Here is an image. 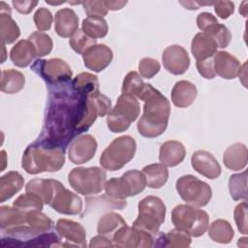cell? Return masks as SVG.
<instances>
[{"label": "cell", "mask_w": 248, "mask_h": 248, "mask_svg": "<svg viewBox=\"0 0 248 248\" xmlns=\"http://www.w3.org/2000/svg\"><path fill=\"white\" fill-rule=\"evenodd\" d=\"M61 85H56L53 90L49 91L46 122L38 140L65 149V146L77 135L74 126L80 93L73 88L68 90Z\"/></svg>", "instance_id": "cell-1"}, {"label": "cell", "mask_w": 248, "mask_h": 248, "mask_svg": "<svg viewBox=\"0 0 248 248\" xmlns=\"http://www.w3.org/2000/svg\"><path fill=\"white\" fill-rule=\"evenodd\" d=\"M143 101V113L140 118L137 129L144 138H156L167 129L170 115V101L151 84L145 86L139 97Z\"/></svg>", "instance_id": "cell-2"}, {"label": "cell", "mask_w": 248, "mask_h": 248, "mask_svg": "<svg viewBox=\"0 0 248 248\" xmlns=\"http://www.w3.org/2000/svg\"><path fill=\"white\" fill-rule=\"evenodd\" d=\"M64 164V148L51 146L38 140L27 146L21 160V167L29 174L58 171Z\"/></svg>", "instance_id": "cell-3"}, {"label": "cell", "mask_w": 248, "mask_h": 248, "mask_svg": "<svg viewBox=\"0 0 248 248\" xmlns=\"http://www.w3.org/2000/svg\"><path fill=\"white\" fill-rule=\"evenodd\" d=\"M111 109V101L100 91L80 94L77 117L75 121V132L77 135L87 131L97 117H104Z\"/></svg>", "instance_id": "cell-4"}, {"label": "cell", "mask_w": 248, "mask_h": 248, "mask_svg": "<svg viewBox=\"0 0 248 248\" xmlns=\"http://www.w3.org/2000/svg\"><path fill=\"white\" fill-rule=\"evenodd\" d=\"M171 222L176 229L194 237L202 236L207 230L209 217L202 210L190 204H178L171 211Z\"/></svg>", "instance_id": "cell-5"}, {"label": "cell", "mask_w": 248, "mask_h": 248, "mask_svg": "<svg viewBox=\"0 0 248 248\" xmlns=\"http://www.w3.org/2000/svg\"><path fill=\"white\" fill-rule=\"evenodd\" d=\"M136 150L135 139L130 136H121L114 139L103 151L100 164L107 170H118L134 158Z\"/></svg>", "instance_id": "cell-6"}, {"label": "cell", "mask_w": 248, "mask_h": 248, "mask_svg": "<svg viewBox=\"0 0 248 248\" xmlns=\"http://www.w3.org/2000/svg\"><path fill=\"white\" fill-rule=\"evenodd\" d=\"M139 215L133 223V227L143 230L153 235L158 234L161 225L166 217V205L156 196H147L138 205Z\"/></svg>", "instance_id": "cell-7"}, {"label": "cell", "mask_w": 248, "mask_h": 248, "mask_svg": "<svg viewBox=\"0 0 248 248\" xmlns=\"http://www.w3.org/2000/svg\"><path fill=\"white\" fill-rule=\"evenodd\" d=\"M140 111V103L137 98L130 94L122 93L118 97L116 105L108 113V128L112 133L126 131L131 123L139 117Z\"/></svg>", "instance_id": "cell-8"}, {"label": "cell", "mask_w": 248, "mask_h": 248, "mask_svg": "<svg viewBox=\"0 0 248 248\" xmlns=\"http://www.w3.org/2000/svg\"><path fill=\"white\" fill-rule=\"evenodd\" d=\"M68 182L79 194L96 195L105 189L107 173L99 167L75 168L68 174Z\"/></svg>", "instance_id": "cell-9"}, {"label": "cell", "mask_w": 248, "mask_h": 248, "mask_svg": "<svg viewBox=\"0 0 248 248\" xmlns=\"http://www.w3.org/2000/svg\"><path fill=\"white\" fill-rule=\"evenodd\" d=\"M145 187L146 181L143 173L138 170H132L120 177H112L107 181L105 191L108 197L123 201L141 193Z\"/></svg>", "instance_id": "cell-10"}, {"label": "cell", "mask_w": 248, "mask_h": 248, "mask_svg": "<svg viewBox=\"0 0 248 248\" xmlns=\"http://www.w3.org/2000/svg\"><path fill=\"white\" fill-rule=\"evenodd\" d=\"M175 188L180 198L188 204L205 206L211 200V187L192 174H186L176 180Z\"/></svg>", "instance_id": "cell-11"}, {"label": "cell", "mask_w": 248, "mask_h": 248, "mask_svg": "<svg viewBox=\"0 0 248 248\" xmlns=\"http://www.w3.org/2000/svg\"><path fill=\"white\" fill-rule=\"evenodd\" d=\"M31 70L52 86L68 83L73 76L71 67L60 58L38 59L31 66Z\"/></svg>", "instance_id": "cell-12"}, {"label": "cell", "mask_w": 248, "mask_h": 248, "mask_svg": "<svg viewBox=\"0 0 248 248\" xmlns=\"http://www.w3.org/2000/svg\"><path fill=\"white\" fill-rule=\"evenodd\" d=\"M155 238L150 232L125 225L113 233L111 240L116 247L146 248L155 246Z\"/></svg>", "instance_id": "cell-13"}, {"label": "cell", "mask_w": 248, "mask_h": 248, "mask_svg": "<svg viewBox=\"0 0 248 248\" xmlns=\"http://www.w3.org/2000/svg\"><path fill=\"white\" fill-rule=\"evenodd\" d=\"M48 205L58 213L65 215H77L82 210L81 199L65 188L58 180L55 182L53 194Z\"/></svg>", "instance_id": "cell-14"}, {"label": "cell", "mask_w": 248, "mask_h": 248, "mask_svg": "<svg viewBox=\"0 0 248 248\" xmlns=\"http://www.w3.org/2000/svg\"><path fill=\"white\" fill-rule=\"evenodd\" d=\"M97 146V141L92 135H81L72 140L68 151L69 160L75 165L87 163L94 157Z\"/></svg>", "instance_id": "cell-15"}, {"label": "cell", "mask_w": 248, "mask_h": 248, "mask_svg": "<svg viewBox=\"0 0 248 248\" xmlns=\"http://www.w3.org/2000/svg\"><path fill=\"white\" fill-rule=\"evenodd\" d=\"M165 69L175 76L184 74L190 66V57L187 50L178 45L167 46L162 54Z\"/></svg>", "instance_id": "cell-16"}, {"label": "cell", "mask_w": 248, "mask_h": 248, "mask_svg": "<svg viewBox=\"0 0 248 248\" xmlns=\"http://www.w3.org/2000/svg\"><path fill=\"white\" fill-rule=\"evenodd\" d=\"M56 232L66 241L63 247H86V232L81 224L62 218L56 222Z\"/></svg>", "instance_id": "cell-17"}, {"label": "cell", "mask_w": 248, "mask_h": 248, "mask_svg": "<svg viewBox=\"0 0 248 248\" xmlns=\"http://www.w3.org/2000/svg\"><path fill=\"white\" fill-rule=\"evenodd\" d=\"M112 50L104 44H96L82 54L84 66L96 73L106 69L112 61Z\"/></svg>", "instance_id": "cell-18"}, {"label": "cell", "mask_w": 248, "mask_h": 248, "mask_svg": "<svg viewBox=\"0 0 248 248\" xmlns=\"http://www.w3.org/2000/svg\"><path fill=\"white\" fill-rule=\"evenodd\" d=\"M191 164L197 172L208 179H216L222 171L221 166L215 157L205 150L194 152L191 157Z\"/></svg>", "instance_id": "cell-19"}, {"label": "cell", "mask_w": 248, "mask_h": 248, "mask_svg": "<svg viewBox=\"0 0 248 248\" xmlns=\"http://www.w3.org/2000/svg\"><path fill=\"white\" fill-rule=\"evenodd\" d=\"M215 74L225 79H233L238 76L241 64L238 59L228 51H218L213 56Z\"/></svg>", "instance_id": "cell-20"}, {"label": "cell", "mask_w": 248, "mask_h": 248, "mask_svg": "<svg viewBox=\"0 0 248 248\" xmlns=\"http://www.w3.org/2000/svg\"><path fill=\"white\" fill-rule=\"evenodd\" d=\"M55 32L62 38H71L78 30V16L74 10L63 8L54 16Z\"/></svg>", "instance_id": "cell-21"}, {"label": "cell", "mask_w": 248, "mask_h": 248, "mask_svg": "<svg viewBox=\"0 0 248 248\" xmlns=\"http://www.w3.org/2000/svg\"><path fill=\"white\" fill-rule=\"evenodd\" d=\"M217 44L205 32L195 35L191 42V51L197 61L212 58L217 52Z\"/></svg>", "instance_id": "cell-22"}, {"label": "cell", "mask_w": 248, "mask_h": 248, "mask_svg": "<svg viewBox=\"0 0 248 248\" xmlns=\"http://www.w3.org/2000/svg\"><path fill=\"white\" fill-rule=\"evenodd\" d=\"M186 156L185 146L178 140H168L160 146L159 160L166 167L179 165Z\"/></svg>", "instance_id": "cell-23"}, {"label": "cell", "mask_w": 248, "mask_h": 248, "mask_svg": "<svg viewBox=\"0 0 248 248\" xmlns=\"http://www.w3.org/2000/svg\"><path fill=\"white\" fill-rule=\"evenodd\" d=\"M197 87L189 80L177 81L171 90V101L177 108L190 107L196 100Z\"/></svg>", "instance_id": "cell-24"}, {"label": "cell", "mask_w": 248, "mask_h": 248, "mask_svg": "<svg viewBox=\"0 0 248 248\" xmlns=\"http://www.w3.org/2000/svg\"><path fill=\"white\" fill-rule=\"evenodd\" d=\"M248 162L247 147L242 142H235L230 145L223 155L225 167L231 170H240L244 169Z\"/></svg>", "instance_id": "cell-25"}, {"label": "cell", "mask_w": 248, "mask_h": 248, "mask_svg": "<svg viewBox=\"0 0 248 248\" xmlns=\"http://www.w3.org/2000/svg\"><path fill=\"white\" fill-rule=\"evenodd\" d=\"M10 58L14 65L19 68H25L37 58L35 48L32 43L27 40L18 41L10 51Z\"/></svg>", "instance_id": "cell-26"}, {"label": "cell", "mask_w": 248, "mask_h": 248, "mask_svg": "<svg viewBox=\"0 0 248 248\" xmlns=\"http://www.w3.org/2000/svg\"><path fill=\"white\" fill-rule=\"evenodd\" d=\"M27 212L16 206L2 205L0 207V227L1 231H8L17 227L25 226Z\"/></svg>", "instance_id": "cell-27"}, {"label": "cell", "mask_w": 248, "mask_h": 248, "mask_svg": "<svg viewBox=\"0 0 248 248\" xmlns=\"http://www.w3.org/2000/svg\"><path fill=\"white\" fill-rule=\"evenodd\" d=\"M24 184L23 176L15 170L8 171L0 177V202L11 199L19 192Z\"/></svg>", "instance_id": "cell-28"}, {"label": "cell", "mask_w": 248, "mask_h": 248, "mask_svg": "<svg viewBox=\"0 0 248 248\" xmlns=\"http://www.w3.org/2000/svg\"><path fill=\"white\" fill-rule=\"evenodd\" d=\"M25 84V77L19 71L6 69L1 73V91L6 94H16L21 91Z\"/></svg>", "instance_id": "cell-29"}, {"label": "cell", "mask_w": 248, "mask_h": 248, "mask_svg": "<svg viewBox=\"0 0 248 248\" xmlns=\"http://www.w3.org/2000/svg\"><path fill=\"white\" fill-rule=\"evenodd\" d=\"M155 240L157 241L156 246H163V247H188L190 246L192 239L191 235L188 234L186 232L181 231L179 229H173L170 231L168 233H160L156 236Z\"/></svg>", "instance_id": "cell-30"}, {"label": "cell", "mask_w": 248, "mask_h": 248, "mask_svg": "<svg viewBox=\"0 0 248 248\" xmlns=\"http://www.w3.org/2000/svg\"><path fill=\"white\" fill-rule=\"evenodd\" d=\"M141 172L145 177L146 186L152 189L161 188L166 184L169 178V170L162 163L145 166Z\"/></svg>", "instance_id": "cell-31"}, {"label": "cell", "mask_w": 248, "mask_h": 248, "mask_svg": "<svg viewBox=\"0 0 248 248\" xmlns=\"http://www.w3.org/2000/svg\"><path fill=\"white\" fill-rule=\"evenodd\" d=\"M125 225H127V223L120 214L108 212L100 218L97 226V232L99 234L110 238L117 230Z\"/></svg>", "instance_id": "cell-32"}, {"label": "cell", "mask_w": 248, "mask_h": 248, "mask_svg": "<svg viewBox=\"0 0 248 248\" xmlns=\"http://www.w3.org/2000/svg\"><path fill=\"white\" fill-rule=\"evenodd\" d=\"M208 235L215 242L227 244L232 240L234 232L232 225L228 221L217 219L209 226Z\"/></svg>", "instance_id": "cell-33"}, {"label": "cell", "mask_w": 248, "mask_h": 248, "mask_svg": "<svg viewBox=\"0 0 248 248\" xmlns=\"http://www.w3.org/2000/svg\"><path fill=\"white\" fill-rule=\"evenodd\" d=\"M81 30L91 38L99 39L107 36L108 25L104 17L87 16L82 20Z\"/></svg>", "instance_id": "cell-34"}, {"label": "cell", "mask_w": 248, "mask_h": 248, "mask_svg": "<svg viewBox=\"0 0 248 248\" xmlns=\"http://www.w3.org/2000/svg\"><path fill=\"white\" fill-rule=\"evenodd\" d=\"M0 32L2 43L7 45L13 44L20 36V29L11 14L0 13Z\"/></svg>", "instance_id": "cell-35"}, {"label": "cell", "mask_w": 248, "mask_h": 248, "mask_svg": "<svg viewBox=\"0 0 248 248\" xmlns=\"http://www.w3.org/2000/svg\"><path fill=\"white\" fill-rule=\"evenodd\" d=\"M72 88L80 94H87L99 91V80L97 76L84 72L78 74L72 80Z\"/></svg>", "instance_id": "cell-36"}, {"label": "cell", "mask_w": 248, "mask_h": 248, "mask_svg": "<svg viewBox=\"0 0 248 248\" xmlns=\"http://www.w3.org/2000/svg\"><path fill=\"white\" fill-rule=\"evenodd\" d=\"M26 223L32 229V231L39 234L51 231L53 227L52 220L41 210L28 211Z\"/></svg>", "instance_id": "cell-37"}, {"label": "cell", "mask_w": 248, "mask_h": 248, "mask_svg": "<svg viewBox=\"0 0 248 248\" xmlns=\"http://www.w3.org/2000/svg\"><path fill=\"white\" fill-rule=\"evenodd\" d=\"M229 191L233 201H246L247 199V170L234 173L229 179Z\"/></svg>", "instance_id": "cell-38"}, {"label": "cell", "mask_w": 248, "mask_h": 248, "mask_svg": "<svg viewBox=\"0 0 248 248\" xmlns=\"http://www.w3.org/2000/svg\"><path fill=\"white\" fill-rule=\"evenodd\" d=\"M28 40L32 43L35 48L37 58L46 56L49 54L50 51L52 50L53 43L50 36H48L46 33H44L41 31L33 32L28 37Z\"/></svg>", "instance_id": "cell-39"}, {"label": "cell", "mask_w": 248, "mask_h": 248, "mask_svg": "<svg viewBox=\"0 0 248 248\" xmlns=\"http://www.w3.org/2000/svg\"><path fill=\"white\" fill-rule=\"evenodd\" d=\"M144 86H145V83L143 82L141 77L137 72L132 71V72H129L124 78L121 91L122 93L130 94L134 97L139 98Z\"/></svg>", "instance_id": "cell-40"}, {"label": "cell", "mask_w": 248, "mask_h": 248, "mask_svg": "<svg viewBox=\"0 0 248 248\" xmlns=\"http://www.w3.org/2000/svg\"><path fill=\"white\" fill-rule=\"evenodd\" d=\"M204 32L215 41L219 48H225L231 43L232 34L224 24H221L219 22L215 23L208 27Z\"/></svg>", "instance_id": "cell-41"}, {"label": "cell", "mask_w": 248, "mask_h": 248, "mask_svg": "<svg viewBox=\"0 0 248 248\" xmlns=\"http://www.w3.org/2000/svg\"><path fill=\"white\" fill-rule=\"evenodd\" d=\"M44 204L43 200L38 195L30 192H25V194L20 195L13 203L14 206L25 211L42 210Z\"/></svg>", "instance_id": "cell-42"}, {"label": "cell", "mask_w": 248, "mask_h": 248, "mask_svg": "<svg viewBox=\"0 0 248 248\" xmlns=\"http://www.w3.org/2000/svg\"><path fill=\"white\" fill-rule=\"evenodd\" d=\"M96 39L89 37L81 29H78L69 40L72 49L79 54H83L89 47L96 45Z\"/></svg>", "instance_id": "cell-43"}, {"label": "cell", "mask_w": 248, "mask_h": 248, "mask_svg": "<svg viewBox=\"0 0 248 248\" xmlns=\"http://www.w3.org/2000/svg\"><path fill=\"white\" fill-rule=\"evenodd\" d=\"M161 69L160 63L151 57H144L139 62L140 75L144 78H152L156 76Z\"/></svg>", "instance_id": "cell-44"}, {"label": "cell", "mask_w": 248, "mask_h": 248, "mask_svg": "<svg viewBox=\"0 0 248 248\" xmlns=\"http://www.w3.org/2000/svg\"><path fill=\"white\" fill-rule=\"evenodd\" d=\"M52 14L46 8H39L34 14V23L38 30L47 31L52 24Z\"/></svg>", "instance_id": "cell-45"}, {"label": "cell", "mask_w": 248, "mask_h": 248, "mask_svg": "<svg viewBox=\"0 0 248 248\" xmlns=\"http://www.w3.org/2000/svg\"><path fill=\"white\" fill-rule=\"evenodd\" d=\"M234 221L240 233L247 234V202L246 201L238 203L233 210Z\"/></svg>", "instance_id": "cell-46"}, {"label": "cell", "mask_w": 248, "mask_h": 248, "mask_svg": "<svg viewBox=\"0 0 248 248\" xmlns=\"http://www.w3.org/2000/svg\"><path fill=\"white\" fill-rule=\"evenodd\" d=\"M84 12L88 16L104 17L107 16L108 10L105 4V1H84L82 2Z\"/></svg>", "instance_id": "cell-47"}, {"label": "cell", "mask_w": 248, "mask_h": 248, "mask_svg": "<svg viewBox=\"0 0 248 248\" xmlns=\"http://www.w3.org/2000/svg\"><path fill=\"white\" fill-rule=\"evenodd\" d=\"M196 67L199 74L206 79H212L216 76L214 71V66H213V57L197 61Z\"/></svg>", "instance_id": "cell-48"}, {"label": "cell", "mask_w": 248, "mask_h": 248, "mask_svg": "<svg viewBox=\"0 0 248 248\" xmlns=\"http://www.w3.org/2000/svg\"><path fill=\"white\" fill-rule=\"evenodd\" d=\"M214 11L222 19H227L234 12V4L232 1H218L214 3Z\"/></svg>", "instance_id": "cell-49"}, {"label": "cell", "mask_w": 248, "mask_h": 248, "mask_svg": "<svg viewBox=\"0 0 248 248\" xmlns=\"http://www.w3.org/2000/svg\"><path fill=\"white\" fill-rule=\"evenodd\" d=\"M215 23H218V20L210 13L203 12L199 14L197 16V25L202 32H204L208 27H210Z\"/></svg>", "instance_id": "cell-50"}, {"label": "cell", "mask_w": 248, "mask_h": 248, "mask_svg": "<svg viewBox=\"0 0 248 248\" xmlns=\"http://www.w3.org/2000/svg\"><path fill=\"white\" fill-rule=\"evenodd\" d=\"M12 4L14 8L22 15H28L33 11V9L38 5V1H33V0H23V1H18V0H13Z\"/></svg>", "instance_id": "cell-51"}, {"label": "cell", "mask_w": 248, "mask_h": 248, "mask_svg": "<svg viewBox=\"0 0 248 248\" xmlns=\"http://www.w3.org/2000/svg\"><path fill=\"white\" fill-rule=\"evenodd\" d=\"M113 243L112 240L105 235H97L94 236L90 239V243H89V247L93 248V247H113Z\"/></svg>", "instance_id": "cell-52"}, {"label": "cell", "mask_w": 248, "mask_h": 248, "mask_svg": "<svg viewBox=\"0 0 248 248\" xmlns=\"http://www.w3.org/2000/svg\"><path fill=\"white\" fill-rule=\"evenodd\" d=\"M180 5H182L185 9L188 10H197L202 5H214V3H202V2H196V1H186V2H179Z\"/></svg>", "instance_id": "cell-53"}, {"label": "cell", "mask_w": 248, "mask_h": 248, "mask_svg": "<svg viewBox=\"0 0 248 248\" xmlns=\"http://www.w3.org/2000/svg\"><path fill=\"white\" fill-rule=\"evenodd\" d=\"M105 4L108 8V10H111V11H118L121 10L126 4L127 1H105Z\"/></svg>", "instance_id": "cell-54"}, {"label": "cell", "mask_w": 248, "mask_h": 248, "mask_svg": "<svg viewBox=\"0 0 248 248\" xmlns=\"http://www.w3.org/2000/svg\"><path fill=\"white\" fill-rule=\"evenodd\" d=\"M0 13L11 14V8H10L9 5L6 4L4 1H1V2H0Z\"/></svg>", "instance_id": "cell-55"}, {"label": "cell", "mask_w": 248, "mask_h": 248, "mask_svg": "<svg viewBox=\"0 0 248 248\" xmlns=\"http://www.w3.org/2000/svg\"><path fill=\"white\" fill-rule=\"evenodd\" d=\"M247 4H248L247 1H243V2L241 3L240 7H239V13H240L244 17L247 16V7H246Z\"/></svg>", "instance_id": "cell-56"}, {"label": "cell", "mask_w": 248, "mask_h": 248, "mask_svg": "<svg viewBox=\"0 0 248 248\" xmlns=\"http://www.w3.org/2000/svg\"><path fill=\"white\" fill-rule=\"evenodd\" d=\"M5 45L4 43H2V54H3V57H2V63L5 61V58H6V47H5Z\"/></svg>", "instance_id": "cell-57"}]
</instances>
